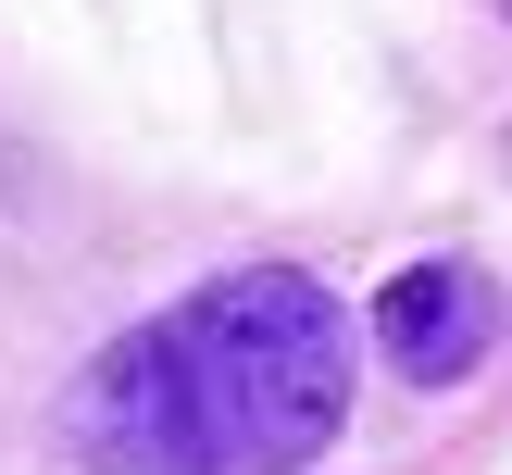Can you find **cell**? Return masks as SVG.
Segmentation results:
<instances>
[{
    "label": "cell",
    "mask_w": 512,
    "mask_h": 475,
    "mask_svg": "<svg viewBox=\"0 0 512 475\" xmlns=\"http://www.w3.org/2000/svg\"><path fill=\"white\" fill-rule=\"evenodd\" d=\"M350 413V313L300 263H238L113 338L75 425L113 475H300Z\"/></svg>",
    "instance_id": "cell-1"
},
{
    "label": "cell",
    "mask_w": 512,
    "mask_h": 475,
    "mask_svg": "<svg viewBox=\"0 0 512 475\" xmlns=\"http://www.w3.org/2000/svg\"><path fill=\"white\" fill-rule=\"evenodd\" d=\"M375 338H388L400 375L450 388V375L488 363V338H500V288H488L475 263H413V275H388V300H375Z\"/></svg>",
    "instance_id": "cell-2"
},
{
    "label": "cell",
    "mask_w": 512,
    "mask_h": 475,
    "mask_svg": "<svg viewBox=\"0 0 512 475\" xmlns=\"http://www.w3.org/2000/svg\"><path fill=\"white\" fill-rule=\"evenodd\" d=\"M500 13H512V0H500Z\"/></svg>",
    "instance_id": "cell-3"
}]
</instances>
